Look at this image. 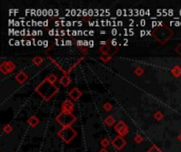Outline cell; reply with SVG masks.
<instances>
[{
	"label": "cell",
	"mask_w": 181,
	"mask_h": 152,
	"mask_svg": "<svg viewBox=\"0 0 181 152\" xmlns=\"http://www.w3.org/2000/svg\"><path fill=\"white\" fill-rule=\"evenodd\" d=\"M36 93H38L46 102H49L55 94L59 92V88L55 86V83L51 82L48 79L42 80L37 87L35 88Z\"/></svg>",
	"instance_id": "1"
},
{
	"label": "cell",
	"mask_w": 181,
	"mask_h": 152,
	"mask_svg": "<svg viewBox=\"0 0 181 152\" xmlns=\"http://www.w3.org/2000/svg\"><path fill=\"white\" fill-rule=\"evenodd\" d=\"M153 35L159 42L165 44L173 37V32H172V30H169V27H165V25H161V27H157L154 30Z\"/></svg>",
	"instance_id": "2"
},
{
	"label": "cell",
	"mask_w": 181,
	"mask_h": 152,
	"mask_svg": "<svg viewBox=\"0 0 181 152\" xmlns=\"http://www.w3.org/2000/svg\"><path fill=\"white\" fill-rule=\"evenodd\" d=\"M75 121H76L75 115H73L72 113H69V112H60L56 116V121L59 125L62 126V128L71 127V125H72Z\"/></svg>",
	"instance_id": "3"
},
{
	"label": "cell",
	"mask_w": 181,
	"mask_h": 152,
	"mask_svg": "<svg viewBox=\"0 0 181 152\" xmlns=\"http://www.w3.org/2000/svg\"><path fill=\"white\" fill-rule=\"evenodd\" d=\"M57 135H59L66 144H69V143H71V141L77 135V133L72 127H64L62 130H59Z\"/></svg>",
	"instance_id": "4"
},
{
	"label": "cell",
	"mask_w": 181,
	"mask_h": 152,
	"mask_svg": "<svg viewBox=\"0 0 181 152\" xmlns=\"http://www.w3.org/2000/svg\"><path fill=\"white\" fill-rule=\"evenodd\" d=\"M15 69H16V66H15L14 63L10 60L3 61V63H1V66H0V70H1V72L3 74L12 73V72L15 71Z\"/></svg>",
	"instance_id": "5"
},
{
	"label": "cell",
	"mask_w": 181,
	"mask_h": 152,
	"mask_svg": "<svg viewBox=\"0 0 181 152\" xmlns=\"http://www.w3.org/2000/svg\"><path fill=\"white\" fill-rule=\"evenodd\" d=\"M115 130L117 131V133L119 134L120 136H125L127 135V133H128V127H127V125L124 123V121H119V123H117L115 125Z\"/></svg>",
	"instance_id": "6"
},
{
	"label": "cell",
	"mask_w": 181,
	"mask_h": 152,
	"mask_svg": "<svg viewBox=\"0 0 181 152\" xmlns=\"http://www.w3.org/2000/svg\"><path fill=\"white\" fill-rule=\"evenodd\" d=\"M111 144H112V146L115 147L117 150H121V149L123 148V147L125 146V144H126V142H125V140L122 137V136L118 135L117 137L113 138V141L111 142Z\"/></svg>",
	"instance_id": "7"
},
{
	"label": "cell",
	"mask_w": 181,
	"mask_h": 152,
	"mask_svg": "<svg viewBox=\"0 0 181 152\" xmlns=\"http://www.w3.org/2000/svg\"><path fill=\"white\" fill-rule=\"evenodd\" d=\"M73 109H74V104L71 100L66 99L62 105V112H69L72 113Z\"/></svg>",
	"instance_id": "8"
},
{
	"label": "cell",
	"mask_w": 181,
	"mask_h": 152,
	"mask_svg": "<svg viewBox=\"0 0 181 152\" xmlns=\"http://www.w3.org/2000/svg\"><path fill=\"white\" fill-rule=\"evenodd\" d=\"M82 95H83V93H82L81 90L77 89V88H73L70 91V93H69V96H70L73 100H79Z\"/></svg>",
	"instance_id": "9"
},
{
	"label": "cell",
	"mask_w": 181,
	"mask_h": 152,
	"mask_svg": "<svg viewBox=\"0 0 181 152\" xmlns=\"http://www.w3.org/2000/svg\"><path fill=\"white\" fill-rule=\"evenodd\" d=\"M17 80V82H19L20 85H22V83H25V81H27L28 79V74L25 73V71H20L18 74H17V76L15 77Z\"/></svg>",
	"instance_id": "10"
},
{
	"label": "cell",
	"mask_w": 181,
	"mask_h": 152,
	"mask_svg": "<svg viewBox=\"0 0 181 152\" xmlns=\"http://www.w3.org/2000/svg\"><path fill=\"white\" fill-rule=\"evenodd\" d=\"M70 82H71V79L68 75H64L59 79V83L62 87H68V86L70 85Z\"/></svg>",
	"instance_id": "11"
},
{
	"label": "cell",
	"mask_w": 181,
	"mask_h": 152,
	"mask_svg": "<svg viewBox=\"0 0 181 152\" xmlns=\"http://www.w3.org/2000/svg\"><path fill=\"white\" fill-rule=\"evenodd\" d=\"M28 123H29V125L31 126V127H36V126H37L38 124H39V119L37 118V116L33 115V116H31V117L29 118Z\"/></svg>",
	"instance_id": "12"
},
{
	"label": "cell",
	"mask_w": 181,
	"mask_h": 152,
	"mask_svg": "<svg viewBox=\"0 0 181 152\" xmlns=\"http://www.w3.org/2000/svg\"><path fill=\"white\" fill-rule=\"evenodd\" d=\"M172 74L175 77H180L181 76V68L179 66H175V67L172 69Z\"/></svg>",
	"instance_id": "13"
},
{
	"label": "cell",
	"mask_w": 181,
	"mask_h": 152,
	"mask_svg": "<svg viewBox=\"0 0 181 152\" xmlns=\"http://www.w3.org/2000/svg\"><path fill=\"white\" fill-rule=\"evenodd\" d=\"M116 123V119L113 116H107L106 118H105V124H106L108 127H111V126H113Z\"/></svg>",
	"instance_id": "14"
},
{
	"label": "cell",
	"mask_w": 181,
	"mask_h": 152,
	"mask_svg": "<svg viewBox=\"0 0 181 152\" xmlns=\"http://www.w3.org/2000/svg\"><path fill=\"white\" fill-rule=\"evenodd\" d=\"M32 61H33V63L35 66H39V65H42V63H44V59H42V57H39V56H36V57H34Z\"/></svg>",
	"instance_id": "15"
},
{
	"label": "cell",
	"mask_w": 181,
	"mask_h": 152,
	"mask_svg": "<svg viewBox=\"0 0 181 152\" xmlns=\"http://www.w3.org/2000/svg\"><path fill=\"white\" fill-rule=\"evenodd\" d=\"M101 145H102L103 148L106 149L107 147L110 145V142H109V140H107V138H103V140L101 141Z\"/></svg>",
	"instance_id": "16"
},
{
	"label": "cell",
	"mask_w": 181,
	"mask_h": 152,
	"mask_svg": "<svg viewBox=\"0 0 181 152\" xmlns=\"http://www.w3.org/2000/svg\"><path fill=\"white\" fill-rule=\"evenodd\" d=\"M146 152H162V151H161V149L158 148V146H156V145H153V146L150 147V148L148 149Z\"/></svg>",
	"instance_id": "17"
},
{
	"label": "cell",
	"mask_w": 181,
	"mask_h": 152,
	"mask_svg": "<svg viewBox=\"0 0 181 152\" xmlns=\"http://www.w3.org/2000/svg\"><path fill=\"white\" fill-rule=\"evenodd\" d=\"M49 35H50V36H59L60 35V31H59V30L52 29V30H50V31H49Z\"/></svg>",
	"instance_id": "18"
},
{
	"label": "cell",
	"mask_w": 181,
	"mask_h": 152,
	"mask_svg": "<svg viewBox=\"0 0 181 152\" xmlns=\"http://www.w3.org/2000/svg\"><path fill=\"white\" fill-rule=\"evenodd\" d=\"M103 108H104L105 111L108 112V111H110L111 109H112V105H111L110 102H105V104L103 105Z\"/></svg>",
	"instance_id": "19"
},
{
	"label": "cell",
	"mask_w": 181,
	"mask_h": 152,
	"mask_svg": "<svg viewBox=\"0 0 181 152\" xmlns=\"http://www.w3.org/2000/svg\"><path fill=\"white\" fill-rule=\"evenodd\" d=\"M47 79H48V80H50L51 82H53V83H55V81L57 80V77L54 75V74H50V75H48L46 77Z\"/></svg>",
	"instance_id": "20"
},
{
	"label": "cell",
	"mask_w": 181,
	"mask_h": 152,
	"mask_svg": "<svg viewBox=\"0 0 181 152\" xmlns=\"http://www.w3.org/2000/svg\"><path fill=\"white\" fill-rule=\"evenodd\" d=\"M100 51L103 53V54H108V51H109V47L107 46H101V48H100Z\"/></svg>",
	"instance_id": "21"
},
{
	"label": "cell",
	"mask_w": 181,
	"mask_h": 152,
	"mask_svg": "<svg viewBox=\"0 0 181 152\" xmlns=\"http://www.w3.org/2000/svg\"><path fill=\"white\" fill-rule=\"evenodd\" d=\"M155 118L157 119V121H161V119L163 118V114L161 113V111H157L156 113H155Z\"/></svg>",
	"instance_id": "22"
},
{
	"label": "cell",
	"mask_w": 181,
	"mask_h": 152,
	"mask_svg": "<svg viewBox=\"0 0 181 152\" xmlns=\"http://www.w3.org/2000/svg\"><path fill=\"white\" fill-rule=\"evenodd\" d=\"M101 59H102L103 61H108L109 59H111V56L109 54H103L102 56H101Z\"/></svg>",
	"instance_id": "23"
},
{
	"label": "cell",
	"mask_w": 181,
	"mask_h": 152,
	"mask_svg": "<svg viewBox=\"0 0 181 152\" xmlns=\"http://www.w3.org/2000/svg\"><path fill=\"white\" fill-rule=\"evenodd\" d=\"M142 141H143V137H142L141 135H139V134H138V135L135 136V142L137 143V144H140Z\"/></svg>",
	"instance_id": "24"
},
{
	"label": "cell",
	"mask_w": 181,
	"mask_h": 152,
	"mask_svg": "<svg viewBox=\"0 0 181 152\" xmlns=\"http://www.w3.org/2000/svg\"><path fill=\"white\" fill-rule=\"evenodd\" d=\"M31 35H33V36H37V35H42V31H37V30H34V31H32Z\"/></svg>",
	"instance_id": "25"
},
{
	"label": "cell",
	"mask_w": 181,
	"mask_h": 152,
	"mask_svg": "<svg viewBox=\"0 0 181 152\" xmlns=\"http://www.w3.org/2000/svg\"><path fill=\"white\" fill-rule=\"evenodd\" d=\"M3 130H4V132H5V133H8V132L12 131V127H11L10 125H6L5 127L3 128Z\"/></svg>",
	"instance_id": "26"
},
{
	"label": "cell",
	"mask_w": 181,
	"mask_h": 152,
	"mask_svg": "<svg viewBox=\"0 0 181 152\" xmlns=\"http://www.w3.org/2000/svg\"><path fill=\"white\" fill-rule=\"evenodd\" d=\"M142 73H143V70H142L141 68H138V69H136V74H137V75H141Z\"/></svg>",
	"instance_id": "27"
},
{
	"label": "cell",
	"mask_w": 181,
	"mask_h": 152,
	"mask_svg": "<svg viewBox=\"0 0 181 152\" xmlns=\"http://www.w3.org/2000/svg\"><path fill=\"white\" fill-rule=\"evenodd\" d=\"M176 52H177L179 55H181V44H179L177 47H176Z\"/></svg>",
	"instance_id": "28"
},
{
	"label": "cell",
	"mask_w": 181,
	"mask_h": 152,
	"mask_svg": "<svg viewBox=\"0 0 181 152\" xmlns=\"http://www.w3.org/2000/svg\"><path fill=\"white\" fill-rule=\"evenodd\" d=\"M110 42H111V44H112L113 47H116V46H117V44H118V40L116 39V38H113V39L111 40Z\"/></svg>",
	"instance_id": "29"
},
{
	"label": "cell",
	"mask_w": 181,
	"mask_h": 152,
	"mask_svg": "<svg viewBox=\"0 0 181 152\" xmlns=\"http://www.w3.org/2000/svg\"><path fill=\"white\" fill-rule=\"evenodd\" d=\"M111 34H112L113 36H116L117 34H119V32H118L117 29H112V30H111Z\"/></svg>",
	"instance_id": "30"
},
{
	"label": "cell",
	"mask_w": 181,
	"mask_h": 152,
	"mask_svg": "<svg viewBox=\"0 0 181 152\" xmlns=\"http://www.w3.org/2000/svg\"><path fill=\"white\" fill-rule=\"evenodd\" d=\"M140 35L143 37V36H145V35H147V31H141L140 32Z\"/></svg>",
	"instance_id": "31"
},
{
	"label": "cell",
	"mask_w": 181,
	"mask_h": 152,
	"mask_svg": "<svg viewBox=\"0 0 181 152\" xmlns=\"http://www.w3.org/2000/svg\"><path fill=\"white\" fill-rule=\"evenodd\" d=\"M8 13H10V14H15V13H18V10H10Z\"/></svg>",
	"instance_id": "32"
},
{
	"label": "cell",
	"mask_w": 181,
	"mask_h": 152,
	"mask_svg": "<svg viewBox=\"0 0 181 152\" xmlns=\"http://www.w3.org/2000/svg\"><path fill=\"white\" fill-rule=\"evenodd\" d=\"M65 44H66V46H71V44H72V41H71V40H66Z\"/></svg>",
	"instance_id": "33"
},
{
	"label": "cell",
	"mask_w": 181,
	"mask_h": 152,
	"mask_svg": "<svg viewBox=\"0 0 181 152\" xmlns=\"http://www.w3.org/2000/svg\"><path fill=\"white\" fill-rule=\"evenodd\" d=\"M31 44H33V41H31V40H27L25 46H31Z\"/></svg>",
	"instance_id": "34"
},
{
	"label": "cell",
	"mask_w": 181,
	"mask_h": 152,
	"mask_svg": "<svg viewBox=\"0 0 181 152\" xmlns=\"http://www.w3.org/2000/svg\"><path fill=\"white\" fill-rule=\"evenodd\" d=\"M76 44H77V46H84V41H83V40H79Z\"/></svg>",
	"instance_id": "35"
},
{
	"label": "cell",
	"mask_w": 181,
	"mask_h": 152,
	"mask_svg": "<svg viewBox=\"0 0 181 152\" xmlns=\"http://www.w3.org/2000/svg\"><path fill=\"white\" fill-rule=\"evenodd\" d=\"M140 24H141V25H143V27H144V25L146 24V21L144 20V19H142V20L140 21Z\"/></svg>",
	"instance_id": "36"
},
{
	"label": "cell",
	"mask_w": 181,
	"mask_h": 152,
	"mask_svg": "<svg viewBox=\"0 0 181 152\" xmlns=\"http://www.w3.org/2000/svg\"><path fill=\"white\" fill-rule=\"evenodd\" d=\"M42 44H44V41H42V40H38V41H37V46H42Z\"/></svg>",
	"instance_id": "37"
},
{
	"label": "cell",
	"mask_w": 181,
	"mask_h": 152,
	"mask_svg": "<svg viewBox=\"0 0 181 152\" xmlns=\"http://www.w3.org/2000/svg\"><path fill=\"white\" fill-rule=\"evenodd\" d=\"M88 35L93 36V35H94V32H93V31H88Z\"/></svg>",
	"instance_id": "38"
},
{
	"label": "cell",
	"mask_w": 181,
	"mask_h": 152,
	"mask_svg": "<svg viewBox=\"0 0 181 152\" xmlns=\"http://www.w3.org/2000/svg\"><path fill=\"white\" fill-rule=\"evenodd\" d=\"M42 46L47 48V47H48V41H47V40H44V44H42Z\"/></svg>",
	"instance_id": "39"
},
{
	"label": "cell",
	"mask_w": 181,
	"mask_h": 152,
	"mask_svg": "<svg viewBox=\"0 0 181 152\" xmlns=\"http://www.w3.org/2000/svg\"><path fill=\"white\" fill-rule=\"evenodd\" d=\"M94 46V42L92 41V40H90L89 41V47H93Z\"/></svg>",
	"instance_id": "40"
},
{
	"label": "cell",
	"mask_w": 181,
	"mask_h": 152,
	"mask_svg": "<svg viewBox=\"0 0 181 152\" xmlns=\"http://www.w3.org/2000/svg\"><path fill=\"white\" fill-rule=\"evenodd\" d=\"M117 14H118V15H122L123 12H122L121 10H118V11H117Z\"/></svg>",
	"instance_id": "41"
},
{
	"label": "cell",
	"mask_w": 181,
	"mask_h": 152,
	"mask_svg": "<svg viewBox=\"0 0 181 152\" xmlns=\"http://www.w3.org/2000/svg\"><path fill=\"white\" fill-rule=\"evenodd\" d=\"M99 152H108V150H107V149H104V148H103V149H101V150L99 151Z\"/></svg>",
	"instance_id": "42"
},
{
	"label": "cell",
	"mask_w": 181,
	"mask_h": 152,
	"mask_svg": "<svg viewBox=\"0 0 181 152\" xmlns=\"http://www.w3.org/2000/svg\"><path fill=\"white\" fill-rule=\"evenodd\" d=\"M179 141L181 142V133H180V135H179Z\"/></svg>",
	"instance_id": "43"
}]
</instances>
